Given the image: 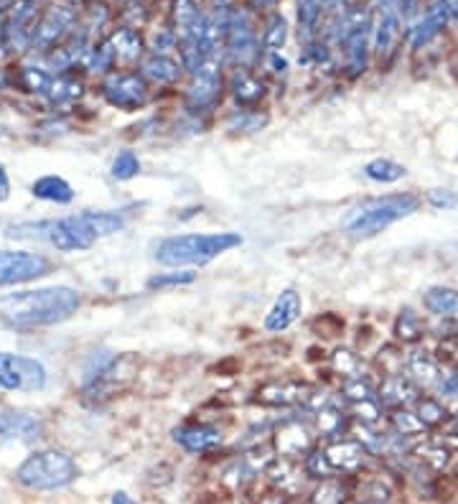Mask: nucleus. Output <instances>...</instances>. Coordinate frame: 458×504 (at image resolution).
I'll list each match as a JSON object with an SVG mask.
<instances>
[{
  "label": "nucleus",
  "mask_w": 458,
  "mask_h": 504,
  "mask_svg": "<svg viewBox=\"0 0 458 504\" xmlns=\"http://www.w3.org/2000/svg\"><path fill=\"white\" fill-rule=\"evenodd\" d=\"M79 308L77 290L64 286L38 288V290H21L0 298V316L16 329H34L51 326L67 321Z\"/></svg>",
  "instance_id": "1"
},
{
  "label": "nucleus",
  "mask_w": 458,
  "mask_h": 504,
  "mask_svg": "<svg viewBox=\"0 0 458 504\" xmlns=\"http://www.w3.org/2000/svg\"><path fill=\"white\" fill-rule=\"evenodd\" d=\"M418 204H421L418 197L412 194H390V197L370 199L344 214L341 230L354 239H367V237L379 235L395 222L410 217L412 212H418Z\"/></svg>",
  "instance_id": "2"
},
{
  "label": "nucleus",
  "mask_w": 458,
  "mask_h": 504,
  "mask_svg": "<svg viewBox=\"0 0 458 504\" xmlns=\"http://www.w3.org/2000/svg\"><path fill=\"white\" fill-rule=\"evenodd\" d=\"M242 245V235L237 232H217V235H179L163 239L155 248V260L166 268L179 265H204L221 252Z\"/></svg>",
  "instance_id": "3"
},
{
  "label": "nucleus",
  "mask_w": 458,
  "mask_h": 504,
  "mask_svg": "<svg viewBox=\"0 0 458 504\" xmlns=\"http://www.w3.org/2000/svg\"><path fill=\"white\" fill-rule=\"evenodd\" d=\"M11 237H26V239H46L56 250L77 252L89 250L97 235L89 227L85 214L64 219H51V222H38V224H21L11 230Z\"/></svg>",
  "instance_id": "4"
},
{
  "label": "nucleus",
  "mask_w": 458,
  "mask_h": 504,
  "mask_svg": "<svg viewBox=\"0 0 458 504\" xmlns=\"http://www.w3.org/2000/svg\"><path fill=\"white\" fill-rule=\"evenodd\" d=\"M16 476L23 487L51 491L67 487L77 479V464L64 451H38L21 464Z\"/></svg>",
  "instance_id": "5"
},
{
  "label": "nucleus",
  "mask_w": 458,
  "mask_h": 504,
  "mask_svg": "<svg viewBox=\"0 0 458 504\" xmlns=\"http://www.w3.org/2000/svg\"><path fill=\"white\" fill-rule=\"evenodd\" d=\"M262 44L254 23V11L250 5H235L227 23V44H224V62L237 69H250L260 62Z\"/></svg>",
  "instance_id": "6"
},
{
  "label": "nucleus",
  "mask_w": 458,
  "mask_h": 504,
  "mask_svg": "<svg viewBox=\"0 0 458 504\" xmlns=\"http://www.w3.org/2000/svg\"><path fill=\"white\" fill-rule=\"evenodd\" d=\"M352 18V29L344 41V59H346V69L352 77L364 74L370 67V56H372V29H374V11L372 5H352L349 11Z\"/></svg>",
  "instance_id": "7"
},
{
  "label": "nucleus",
  "mask_w": 458,
  "mask_h": 504,
  "mask_svg": "<svg viewBox=\"0 0 458 504\" xmlns=\"http://www.w3.org/2000/svg\"><path fill=\"white\" fill-rule=\"evenodd\" d=\"M224 59H204V64L191 74V84L187 89V107L191 113H209L221 102L224 77H221Z\"/></svg>",
  "instance_id": "8"
},
{
  "label": "nucleus",
  "mask_w": 458,
  "mask_h": 504,
  "mask_svg": "<svg viewBox=\"0 0 458 504\" xmlns=\"http://www.w3.org/2000/svg\"><path fill=\"white\" fill-rule=\"evenodd\" d=\"M46 385V370L34 357L0 354V390L8 392H36Z\"/></svg>",
  "instance_id": "9"
},
{
  "label": "nucleus",
  "mask_w": 458,
  "mask_h": 504,
  "mask_svg": "<svg viewBox=\"0 0 458 504\" xmlns=\"http://www.w3.org/2000/svg\"><path fill=\"white\" fill-rule=\"evenodd\" d=\"M77 21H79V8L77 5H71V3L51 5L46 13H41V21L36 26L34 49H56L77 29Z\"/></svg>",
  "instance_id": "10"
},
{
  "label": "nucleus",
  "mask_w": 458,
  "mask_h": 504,
  "mask_svg": "<svg viewBox=\"0 0 458 504\" xmlns=\"http://www.w3.org/2000/svg\"><path fill=\"white\" fill-rule=\"evenodd\" d=\"M372 54L379 62H387L390 56H395L400 41L405 38V18L400 13V3H395V5H382V8H372Z\"/></svg>",
  "instance_id": "11"
},
{
  "label": "nucleus",
  "mask_w": 458,
  "mask_h": 504,
  "mask_svg": "<svg viewBox=\"0 0 458 504\" xmlns=\"http://www.w3.org/2000/svg\"><path fill=\"white\" fill-rule=\"evenodd\" d=\"M102 95L112 107L130 113L148 102V82L136 71H110L102 82Z\"/></svg>",
  "instance_id": "12"
},
{
  "label": "nucleus",
  "mask_w": 458,
  "mask_h": 504,
  "mask_svg": "<svg viewBox=\"0 0 458 504\" xmlns=\"http://www.w3.org/2000/svg\"><path fill=\"white\" fill-rule=\"evenodd\" d=\"M448 23H454L451 11L446 5V0H430L421 11V16L415 18L405 29V38L410 41V49L421 51L430 46L438 36L448 29Z\"/></svg>",
  "instance_id": "13"
},
{
  "label": "nucleus",
  "mask_w": 458,
  "mask_h": 504,
  "mask_svg": "<svg viewBox=\"0 0 458 504\" xmlns=\"http://www.w3.org/2000/svg\"><path fill=\"white\" fill-rule=\"evenodd\" d=\"M49 273V260L36 252H0V286L26 283Z\"/></svg>",
  "instance_id": "14"
},
{
  "label": "nucleus",
  "mask_w": 458,
  "mask_h": 504,
  "mask_svg": "<svg viewBox=\"0 0 458 504\" xmlns=\"http://www.w3.org/2000/svg\"><path fill=\"white\" fill-rule=\"evenodd\" d=\"M204 18H206V11L202 8V0H173L171 21H173V31L179 36V41L199 38Z\"/></svg>",
  "instance_id": "15"
},
{
  "label": "nucleus",
  "mask_w": 458,
  "mask_h": 504,
  "mask_svg": "<svg viewBox=\"0 0 458 504\" xmlns=\"http://www.w3.org/2000/svg\"><path fill=\"white\" fill-rule=\"evenodd\" d=\"M229 92H232V97H235L237 105L253 107V105H257V102L265 97L268 87L250 69H235L232 77H229Z\"/></svg>",
  "instance_id": "16"
},
{
  "label": "nucleus",
  "mask_w": 458,
  "mask_h": 504,
  "mask_svg": "<svg viewBox=\"0 0 458 504\" xmlns=\"http://www.w3.org/2000/svg\"><path fill=\"white\" fill-rule=\"evenodd\" d=\"M173 441L184 446L188 454H204L221 443V433L214 425H184L173 431Z\"/></svg>",
  "instance_id": "17"
},
{
  "label": "nucleus",
  "mask_w": 458,
  "mask_h": 504,
  "mask_svg": "<svg viewBox=\"0 0 458 504\" xmlns=\"http://www.w3.org/2000/svg\"><path fill=\"white\" fill-rule=\"evenodd\" d=\"M379 405L385 407H405L410 403H418V387L412 385L403 374H387L379 385V395H377Z\"/></svg>",
  "instance_id": "18"
},
{
  "label": "nucleus",
  "mask_w": 458,
  "mask_h": 504,
  "mask_svg": "<svg viewBox=\"0 0 458 504\" xmlns=\"http://www.w3.org/2000/svg\"><path fill=\"white\" fill-rule=\"evenodd\" d=\"M301 308H304V301H301V293L296 290H283L280 298L275 301V306L271 308V314L265 316V329L268 332H286L293 321L301 316Z\"/></svg>",
  "instance_id": "19"
},
{
  "label": "nucleus",
  "mask_w": 458,
  "mask_h": 504,
  "mask_svg": "<svg viewBox=\"0 0 458 504\" xmlns=\"http://www.w3.org/2000/svg\"><path fill=\"white\" fill-rule=\"evenodd\" d=\"M140 74L155 84H176L184 74V64L171 59L169 54H151L143 59Z\"/></svg>",
  "instance_id": "20"
},
{
  "label": "nucleus",
  "mask_w": 458,
  "mask_h": 504,
  "mask_svg": "<svg viewBox=\"0 0 458 504\" xmlns=\"http://www.w3.org/2000/svg\"><path fill=\"white\" fill-rule=\"evenodd\" d=\"M41 433L38 420L26 413H0V446L8 441H34Z\"/></svg>",
  "instance_id": "21"
},
{
  "label": "nucleus",
  "mask_w": 458,
  "mask_h": 504,
  "mask_svg": "<svg viewBox=\"0 0 458 504\" xmlns=\"http://www.w3.org/2000/svg\"><path fill=\"white\" fill-rule=\"evenodd\" d=\"M110 44L115 49V56H118L120 62H125V64L140 62L143 54H146V41H143V36H140L136 26H120V29H115L112 36H110Z\"/></svg>",
  "instance_id": "22"
},
{
  "label": "nucleus",
  "mask_w": 458,
  "mask_h": 504,
  "mask_svg": "<svg viewBox=\"0 0 458 504\" xmlns=\"http://www.w3.org/2000/svg\"><path fill=\"white\" fill-rule=\"evenodd\" d=\"M257 395H260L262 403L268 405H296L311 398V387L305 382H296V380H290V382H271V385L260 387Z\"/></svg>",
  "instance_id": "23"
},
{
  "label": "nucleus",
  "mask_w": 458,
  "mask_h": 504,
  "mask_svg": "<svg viewBox=\"0 0 458 504\" xmlns=\"http://www.w3.org/2000/svg\"><path fill=\"white\" fill-rule=\"evenodd\" d=\"M323 454H326L329 464H331V469L337 474V471L362 469L367 451H364L362 443H356V441H339V443H331Z\"/></svg>",
  "instance_id": "24"
},
{
  "label": "nucleus",
  "mask_w": 458,
  "mask_h": 504,
  "mask_svg": "<svg viewBox=\"0 0 458 504\" xmlns=\"http://www.w3.org/2000/svg\"><path fill=\"white\" fill-rule=\"evenodd\" d=\"M407 372H410L412 382H418V385L423 387L436 385L438 377H441L436 359L425 352V349H412V352L407 354Z\"/></svg>",
  "instance_id": "25"
},
{
  "label": "nucleus",
  "mask_w": 458,
  "mask_h": 504,
  "mask_svg": "<svg viewBox=\"0 0 458 504\" xmlns=\"http://www.w3.org/2000/svg\"><path fill=\"white\" fill-rule=\"evenodd\" d=\"M275 441H278V451L288 456V458L305 454L311 449V436H308V431L301 423H290L286 428H280V433H278Z\"/></svg>",
  "instance_id": "26"
},
{
  "label": "nucleus",
  "mask_w": 458,
  "mask_h": 504,
  "mask_svg": "<svg viewBox=\"0 0 458 504\" xmlns=\"http://www.w3.org/2000/svg\"><path fill=\"white\" fill-rule=\"evenodd\" d=\"M34 197L44 199V202H54V204H69L74 199V189L62 179V176H44L38 179L34 186H31Z\"/></svg>",
  "instance_id": "27"
},
{
  "label": "nucleus",
  "mask_w": 458,
  "mask_h": 504,
  "mask_svg": "<svg viewBox=\"0 0 458 504\" xmlns=\"http://www.w3.org/2000/svg\"><path fill=\"white\" fill-rule=\"evenodd\" d=\"M288 41V21L283 13H272L260 34V44H262V51L268 54H278V51L286 46Z\"/></svg>",
  "instance_id": "28"
},
{
  "label": "nucleus",
  "mask_w": 458,
  "mask_h": 504,
  "mask_svg": "<svg viewBox=\"0 0 458 504\" xmlns=\"http://www.w3.org/2000/svg\"><path fill=\"white\" fill-rule=\"evenodd\" d=\"M425 308L436 316H456L458 314V290L456 288H430L425 293Z\"/></svg>",
  "instance_id": "29"
},
{
  "label": "nucleus",
  "mask_w": 458,
  "mask_h": 504,
  "mask_svg": "<svg viewBox=\"0 0 458 504\" xmlns=\"http://www.w3.org/2000/svg\"><path fill=\"white\" fill-rule=\"evenodd\" d=\"M82 95H85V84L79 82V80H71V77H56V80H51L49 92H46V97H49L54 105L79 100Z\"/></svg>",
  "instance_id": "30"
},
{
  "label": "nucleus",
  "mask_w": 458,
  "mask_h": 504,
  "mask_svg": "<svg viewBox=\"0 0 458 504\" xmlns=\"http://www.w3.org/2000/svg\"><path fill=\"white\" fill-rule=\"evenodd\" d=\"M115 62H118V56H115V49H112L110 38H107V41H100V44H92V46L87 49L85 59H82V64H85L89 71H107V69H112Z\"/></svg>",
  "instance_id": "31"
},
{
  "label": "nucleus",
  "mask_w": 458,
  "mask_h": 504,
  "mask_svg": "<svg viewBox=\"0 0 458 504\" xmlns=\"http://www.w3.org/2000/svg\"><path fill=\"white\" fill-rule=\"evenodd\" d=\"M407 171L405 166L395 164V161H387V158H377L372 164L364 166V176L372 179L377 184H392V181H400L405 176Z\"/></svg>",
  "instance_id": "32"
},
{
  "label": "nucleus",
  "mask_w": 458,
  "mask_h": 504,
  "mask_svg": "<svg viewBox=\"0 0 458 504\" xmlns=\"http://www.w3.org/2000/svg\"><path fill=\"white\" fill-rule=\"evenodd\" d=\"M85 217L97 237L112 235V232H120L125 227L122 214H115V212H85Z\"/></svg>",
  "instance_id": "33"
},
{
  "label": "nucleus",
  "mask_w": 458,
  "mask_h": 504,
  "mask_svg": "<svg viewBox=\"0 0 458 504\" xmlns=\"http://www.w3.org/2000/svg\"><path fill=\"white\" fill-rule=\"evenodd\" d=\"M423 332H425L423 321H421V316H418L415 311L405 308V311L397 316V323H395V334H397V339H403L407 344H412V341H418V339L423 336Z\"/></svg>",
  "instance_id": "34"
},
{
  "label": "nucleus",
  "mask_w": 458,
  "mask_h": 504,
  "mask_svg": "<svg viewBox=\"0 0 458 504\" xmlns=\"http://www.w3.org/2000/svg\"><path fill=\"white\" fill-rule=\"evenodd\" d=\"M51 77L49 71H44V69H36V67H23L21 69V82L23 87L29 89V92H36V95H44L46 97V92H49L51 87Z\"/></svg>",
  "instance_id": "35"
},
{
  "label": "nucleus",
  "mask_w": 458,
  "mask_h": 504,
  "mask_svg": "<svg viewBox=\"0 0 458 504\" xmlns=\"http://www.w3.org/2000/svg\"><path fill=\"white\" fill-rule=\"evenodd\" d=\"M392 425H395V431L403 438L415 436V433H421L425 428L423 420L418 418V413H410L405 407H397V410L392 413Z\"/></svg>",
  "instance_id": "36"
},
{
  "label": "nucleus",
  "mask_w": 458,
  "mask_h": 504,
  "mask_svg": "<svg viewBox=\"0 0 458 504\" xmlns=\"http://www.w3.org/2000/svg\"><path fill=\"white\" fill-rule=\"evenodd\" d=\"M316 423H319V431L326 438L341 436V431H344V413L337 410V407H321L316 413Z\"/></svg>",
  "instance_id": "37"
},
{
  "label": "nucleus",
  "mask_w": 458,
  "mask_h": 504,
  "mask_svg": "<svg viewBox=\"0 0 458 504\" xmlns=\"http://www.w3.org/2000/svg\"><path fill=\"white\" fill-rule=\"evenodd\" d=\"M418 418L423 420L425 428H436V425H441L443 420L448 418V413H446V407H443L438 400H433V398H421V400H418Z\"/></svg>",
  "instance_id": "38"
},
{
  "label": "nucleus",
  "mask_w": 458,
  "mask_h": 504,
  "mask_svg": "<svg viewBox=\"0 0 458 504\" xmlns=\"http://www.w3.org/2000/svg\"><path fill=\"white\" fill-rule=\"evenodd\" d=\"M140 173V161H137V155L133 151H122L112 161V176L120 179V181H128V179H133Z\"/></svg>",
  "instance_id": "39"
},
{
  "label": "nucleus",
  "mask_w": 458,
  "mask_h": 504,
  "mask_svg": "<svg viewBox=\"0 0 458 504\" xmlns=\"http://www.w3.org/2000/svg\"><path fill=\"white\" fill-rule=\"evenodd\" d=\"M344 398L346 400H352V403H362V400H370L374 398V390L372 385L364 380V377H352V380H346V385H344Z\"/></svg>",
  "instance_id": "40"
},
{
  "label": "nucleus",
  "mask_w": 458,
  "mask_h": 504,
  "mask_svg": "<svg viewBox=\"0 0 458 504\" xmlns=\"http://www.w3.org/2000/svg\"><path fill=\"white\" fill-rule=\"evenodd\" d=\"M313 504H344V489L339 482H323L313 494Z\"/></svg>",
  "instance_id": "41"
},
{
  "label": "nucleus",
  "mask_w": 458,
  "mask_h": 504,
  "mask_svg": "<svg viewBox=\"0 0 458 504\" xmlns=\"http://www.w3.org/2000/svg\"><path fill=\"white\" fill-rule=\"evenodd\" d=\"M334 370L341 372L344 377H359L356 372H359V359H356V354H352L349 349H337L334 352Z\"/></svg>",
  "instance_id": "42"
},
{
  "label": "nucleus",
  "mask_w": 458,
  "mask_h": 504,
  "mask_svg": "<svg viewBox=\"0 0 458 504\" xmlns=\"http://www.w3.org/2000/svg\"><path fill=\"white\" fill-rule=\"evenodd\" d=\"M196 281V275L194 273H187V270H181V273H169V275H155L148 281V286L151 288H169V286H187V283H194Z\"/></svg>",
  "instance_id": "43"
},
{
  "label": "nucleus",
  "mask_w": 458,
  "mask_h": 504,
  "mask_svg": "<svg viewBox=\"0 0 458 504\" xmlns=\"http://www.w3.org/2000/svg\"><path fill=\"white\" fill-rule=\"evenodd\" d=\"M354 410L359 413L356 418L362 420L364 425H377L379 423V416H382V410H379V400H362V403H354Z\"/></svg>",
  "instance_id": "44"
},
{
  "label": "nucleus",
  "mask_w": 458,
  "mask_h": 504,
  "mask_svg": "<svg viewBox=\"0 0 458 504\" xmlns=\"http://www.w3.org/2000/svg\"><path fill=\"white\" fill-rule=\"evenodd\" d=\"M305 469H308V474L319 476V479H329V476L334 474V469H331V464H329V458H326L323 451H313V454L308 456Z\"/></svg>",
  "instance_id": "45"
},
{
  "label": "nucleus",
  "mask_w": 458,
  "mask_h": 504,
  "mask_svg": "<svg viewBox=\"0 0 458 504\" xmlns=\"http://www.w3.org/2000/svg\"><path fill=\"white\" fill-rule=\"evenodd\" d=\"M176 41H179V36H176L173 29H158L153 34V54H166V51L176 46Z\"/></svg>",
  "instance_id": "46"
},
{
  "label": "nucleus",
  "mask_w": 458,
  "mask_h": 504,
  "mask_svg": "<svg viewBox=\"0 0 458 504\" xmlns=\"http://www.w3.org/2000/svg\"><path fill=\"white\" fill-rule=\"evenodd\" d=\"M428 202L433 204L436 209H454L458 204V197L454 191H448V189H436V191H430Z\"/></svg>",
  "instance_id": "47"
},
{
  "label": "nucleus",
  "mask_w": 458,
  "mask_h": 504,
  "mask_svg": "<svg viewBox=\"0 0 458 504\" xmlns=\"http://www.w3.org/2000/svg\"><path fill=\"white\" fill-rule=\"evenodd\" d=\"M352 5H354V0H323V13L326 18L344 16Z\"/></svg>",
  "instance_id": "48"
},
{
  "label": "nucleus",
  "mask_w": 458,
  "mask_h": 504,
  "mask_svg": "<svg viewBox=\"0 0 458 504\" xmlns=\"http://www.w3.org/2000/svg\"><path fill=\"white\" fill-rule=\"evenodd\" d=\"M265 122H268V118H265V115H262V118H260V115H253V118H235V120H232V125H237L239 130H260V128H262Z\"/></svg>",
  "instance_id": "49"
},
{
  "label": "nucleus",
  "mask_w": 458,
  "mask_h": 504,
  "mask_svg": "<svg viewBox=\"0 0 458 504\" xmlns=\"http://www.w3.org/2000/svg\"><path fill=\"white\" fill-rule=\"evenodd\" d=\"M271 64L275 74H286V71H288V62H286L280 54H271Z\"/></svg>",
  "instance_id": "50"
},
{
  "label": "nucleus",
  "mask_w": 458,
  "mask_h": 504,
  "mask_svg": "<svg viewBox=\"0 0 458 504\" xmlns=\"http://www.w3.org/2000/svg\"><path fill=\"white\" fill-rule=\"evenodd\" d=\"M8 194H11V181H8L5 168L0 166V202H5V199H8Z\"/></svg>",
  "instance_id": "51"
},
{
  "label": "nucleus",
  "mask_w": 458,
  "mask_h": 504,
  "mask_svg": "<svg viewBox=\"0 0 458 504\" xmlns=\"http://www.w3.org/2000/svg\"><path fill=\"white\" fill-rule=\"evenodd\" d=\"M280 0H247V5L253 8V11H268V8H275Z\"/></svg>",
  "instance_id": "52"
},
{
  "label": "nucleus",
  "mask_w": 458,
  "mask_h": 504,
  "mask_svg": "<svg viewBox=\"0 0 458 504\" xmlns=\"http://www.w3.org/2000/svg\"><path fill=\"white\" fill-rule=\"evenodd\" d=\"M110 504H137V502L133 497H128L125 491H115V494H112V502Z\"/></svg>",
  "instance_id": "53"
},
{
  "label": "nucleus",
  "mask_w": 458,
  "mask_h": 504,
  "mask_svg": "<svg viewBox=\"0 0 458 504\" xmlns=\"http://www.w3.org/2000/svg\"><path fill=\"white\" fill-rule=\"evenodd\" d=\"M36 3H38V5H44V3H49V0H36Z\"/></svg>",
  "instance_id": "54"
},
{
  "label": "nucleus",
  "mask_w": 458,
  "mask_h": 504,
  "mask_svg": "<svg viewBox=\"0 0 458 504\" xmlns=\"http://www.w3.org/2000/svg\"><path fill=\"white\" fill-rule=\"evenodd\" d=\"M3 13H5V8H3V5H0V16H3Z\"/></svg>",
  "instance_id": "55"
},
{
  "label": "nucleus",
  "mask_w": 458,
  "mask_h": 504,
  "mask_svg": "<svg viewBox=\"0 0 458 504\" xmlns=\"http://www.w3.org/2000/svg\"><path fill=\"white\" fill-rule=\"evenodd\" d=\"M364 504H374V502H364Z\"/></svg>",
  "instance_id": "56"
}]
</instances>
